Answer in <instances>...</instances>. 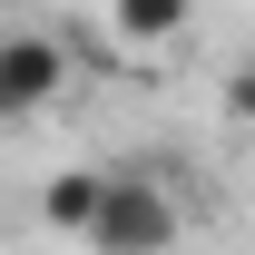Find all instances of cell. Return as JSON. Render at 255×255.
<instances>
[{"instance_id":"cell-3","label":"cell","mask_w":255,"mask_h":255,"mask_svg":"<svg viewBox=\"0 0 255 255\" xmlns=\"http://www.w3.org/2000/svg\"><path fill=\"white\" fill-rule=\"evenodd\" d=\"M187 20H196V0H108V30L128 49H177Z\"/></svg>"},{"instance_id":"cell-5","label":"cell","mask_w":255,"mask_h":255,"mask_svg":"<svg viewBox=\"0 0 255 255\" xmlns=\"http://www.w3.org/2000/svg\"><path fill=\"white\" fill-rule=\"evenodd\" d=\"M216 108H226L236 128H255V59H236V69L216 79Z\"/></svg>"},{"instance_id":"cell-2","label":"cell","mask_w":255,"mask_h":255,"mask_svg":"<svg viewBox=\"0 0 255 255\" xmlns=\"http://www.w3.org/2000/svg\"><path fill=\"white\" fill-rule=\"evenodd\" d=\"M69 98V39L59 30H10L0 39V128L10 118H39Z\"/></svg>"},{"instance_id":"cell-1","label":"cell","mask_w":255,"mask_h":255,"mask_svg":"<svg viewBox=\"0 0 255 255\" xmlns=\"http://www.w3.org/2000/svg\"><path fill=\"white\" fill-rule=\"evenodd\" d=\"M187 236V206L147 177V167H108V187H98V216H89V246L98 255H157Z\"/></svg>"},{"instance_id":"cell-4","label":"cell","mask_w":255,"mask_h":255,"mask_svg":"<svg viewBox=\"0 0 255 255\" xmlns=\"http://www.w3.org/2000/svg\"><path fill=\"white\" fill-rule=\"evenodd\" d=\"M98 187H108V167H59V177L39 187V226H49V236H89Z\"/></svg>"}]
</instances>
